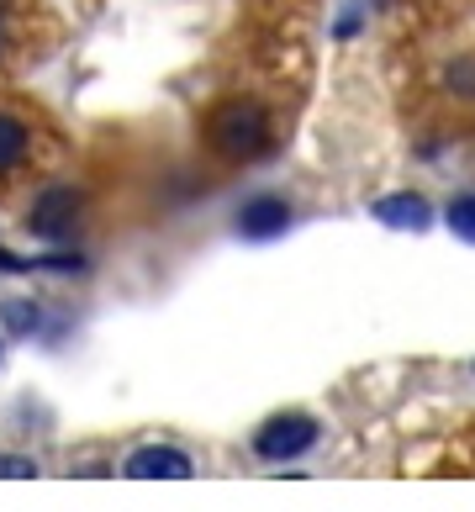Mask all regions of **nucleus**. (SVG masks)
<instances>
[{"label": "nucleus", "instance_id": "obj_1", "mask_svg": "<svg viewBox=\"0 0 475 512\" xmlns=\"http://www.w3.org/2000/svg\"><path fill=\"white\" fill-rule=\"evenodd\" d=\"M206 143H212V154L222 159H259L264 148H270V111L259 101H222L212 106V117H206Z\"/></svg>", "mask_w": 475, "mask_h": 512}, {"label": "nucleus", "instance_id": "obj_2", "mask_svg": "<svg viewBox=\"0 0 475 512\" xmlns=\"http://www.w3.org/2000/svg\"><path fill=\"white\" fill-rule=\"evenodd\" d=\"M317 444H322V423L312 412H280V417H270V423L249 439L254 460H264V465L301 460V454H312Z\"/></svg>", "mask_w": 475, "mask_h": 512}, {"label": "nucleus", "instance_id": "obj_3", "mask_svg": "<svg viewBox=\"0 0 475 512\" xmlns=\"http://www.w3.org/2000/svg\"><path fill=\"white\" fill-rule=\"evenodd\" d=\"M80 212H85V196L74 191V185H48V191L32 201L27 227L37 238H48V243H64L74 233V222H80Z\"/></svg>", "mask_w": 475, "mask_h": 512}, {"label": "nucleus", "instance_id": "obj_4", "mask_svg": "<svg viewBox=\"0 0 475 512\" xmlns=\"http://www.w3.org/2000/svg\"><path fill=\"white\" fill-rule=\"evenodd\" d=\"M122 476L127 481H190L196 476V460L175 444H143L122 460Z\"/></svg>", "mask_w": 475, "mask_h": 512}, {"label": "nucleus", "instance_id": "obj_5", "mask_svg": "<svg viewBox=\"0 0 475 512\" xmlns=\"http://www.w3.org/2000/svg\"><path fill=\"white\" fill-rule=\"evenodd\" d=\"M233 227H238L243 238H254V243H264V238H280L285 227H291V201L264 191V196H254V201H243V206H238Z\"/></svg>", "mask_w": 475, "mask_h": 512}, {"label": "nucleus", "instance_id": "obj_6", "mask_svg": "<svg viewBox=\"0 0 475 512\" xmlns=\"http://www.w3.org/2000/svg\"><path fill=\"white\" fill-rule=\"evenodd\" d=\"M375 222H386L396 227V233H428V222H433V206L428 196H417V191H396V196H380L375 206Z\"/></svg>", "mask_w": 475, "mask_h": 512}, {"label": "nucleus", "instance_id": "obj_7", "mask_svg": "<svg viewBox=\"0 0 475 512\" xmlns=\"http://www.w3.org/2000/svg\"><path fill=\"white\" fill-rule=\"evenodd\" d=\"M27 148H32L27 122L11 117V111H0V175H11V169L27 159Z\"/></svg>", "mask_w": 475, "mask_h": 512}, {"label": "nucleus", "instance_id": "obj_8", "mask_svg": "<svg viewBox=\"0 0 475 512\" xmlns=\"http://www.w3.org/2000/svg\"><path fill=\"white\" fill-rule=\"evenodd\" d=\"M444 222H449V233L460 238V243H475V191H460L449 201V212H444Z\"/></svg>", "mask_w": 475, "mask_h": 512}, {"label": "nucleus", "instance_id": "obj_9", "mask_svg": "<svg viewBox=\"0 0 475 512\" xmlns=\"http://www.w3.org/2000/svg\"><path fill=\"white\" fill-rule=\"evenodd\" d=\"M0 322H6L11 333H37L43 307H37V301H6V307H0Z\"/></svg>", "mask_w": 475, "mask_h": 512}, {"label": "nucleus", "instance_id": "obj_10", "mask_svg": "<svg viewBox=\"0 0 475 512\" xmlns=\"http://www.w3.org/2000/svg\"><path fill=\"white\" fill-rule=\"evenodd\" d=\"M0 481H37V460H27V454H0Z\"/></svg>", "mask_w": 475, "mask_h": 512}, {"label": "nucleus", "instance_id": "obj_11", "mask_svg": "<svg viewBox=\"0 0 475 512\" xmlns=\"http://www.w3.org/2000/svg\"><path fill=\"white\" fill-rule=\"evenodd\" d=\"M444 80H449V90H460V96H475V59L449 64V69H444Z\"/></svg>", "mask_w": 475, "mask_h": 512}]
</instances>
